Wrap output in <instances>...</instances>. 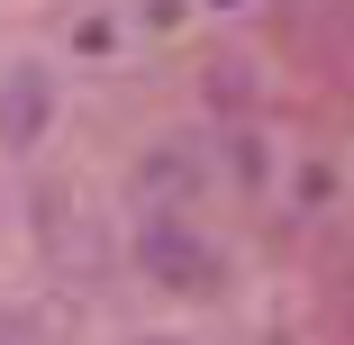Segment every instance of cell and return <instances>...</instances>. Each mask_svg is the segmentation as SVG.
<instances>
[{
	"label": "cell",
	"instance_id": "cell-1",
	"mask_svg": "<svg viewBox=\"0 0 354 345\" xmlns=\"http://www.w3.org/2000/svg\"><path fill=\"white\" fill-rule=\"evenodd\" d=\"M136 263L155 272L164 291H182V300H209L218 291V245H209L200 227H182V218H146V236H136Z\"/></svg>",
	"mask_w": 354,
	"mask_h": 345
},
{
	"label": "cell",
	"instance_id": "cell-2",
	"mask_svg": "<svg viewBox=\"0 0 354 345\" xmlns=\"http://www.w3.org/2000/svg\"><path fill=\"white\" fill-rule=\"evenodd\" d=\"M37 127H46V73H10V82H0V136L28 146Z\"/></svg>",
	"mask_w": 354,
	"mask_h": 345
},
{
	"label": "cell",
	"instance_id": "cell-3",
	"mask_svg": "<svg viewBox=\"0 0 354 345\" xmlns=\"http://www.w3.org/2000/svg\"><path fill=\"white\" fill-rule=\"evenodd\" d=\"M136 182H146V200H164V218H182V200H191V182H200V173H191V155H182V146H155L146 164H136Z\"/></svg>",
	"mask_w": 354,
	"mask_h": 345
},
{
	"label": "cell",
	"instance_id": "cell-4",
	"mask_svg": "<svg viewBox=\"0 0 354 345\" xmlns=\"http://www.w3.org/2000/svg\"><path fill=\"white\" fill-rule=\"evenodd\" d=\"M73 37L91 46V64H118V46H127V19H82Z\"/></svg>",
	"mask_w": 354,
	"mask_h": 345
}]
</instances>
